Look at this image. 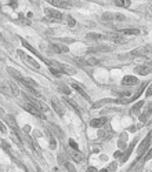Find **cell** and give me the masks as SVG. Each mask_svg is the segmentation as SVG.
Returning a JSON list of instances; mask_svg holds the SVG:
<instances>
[{"mask_svg":"<svg viewBox=\"0 0 152 172\" xmlns=\"http://www.w3.org/2000/svg\"><path fill=\"white\" fill-rule=\"evenodd\" d=\"M150 109H151V114H152V105L150 106Z\"/></svg>","mask_w":152,"mask_h":172,"instance_id":"44","label":"cell"},{"mask_svg":"<svg viewBox=\"0 0 152 172\" xmlns=\"http://www.w3.org/2000/svg\"><path fill=\"white\" fill-rule=\"evenodd\" d=\"M51 103H53V108H54V110L57 112V114L59 116V117H64V114H65L64 105H61V102H59L58 99H55V98H53V99H51Z\"/></svg>","mask_w":152,"mask_h":172,"instance_id":"7","label":"cell"},{"mask_svg":"<svg viewBox=\"0 0 152 172\" xmlns=\"http://www.w3.org/2000/svg\"><path fill=\"white\" fill-rule=\"evenodd\" d=\"M98 172H108V170L105 168V170H101V171H98Z\"/></svg>","mask_w":152,"mask_h":172,"instance_id":"43","label":"cell"},{"mask_svg":"<svg viewBox=\"0 0 152 172\" xmlns=\"http://www.w3.org/2000/svg\"><path fill=\"white\" fill-rule=\"evenodd\" d=\"M72 88H73V90H76V91H77V92H79V94H80V95H82L83 98H85V99H86V100H90V96H89V95H87V92H86V91H85V90H83V88H82V87H80V85H77V84H76V83H73V84H72Z\"/></svg>","mask_w":152,"mask_h":172,"instance_id":"18","label":"cell"},{"mask_svg":"<svg viewBox=\"0 0 152 172\" xmlns=\"http://www.w3.org/2000/svg\"><path fill=\"white\" fill-rule=\"evenodd\" d=\"M133 149H134V142H133V143L129 146V149L126 150V153H124V156H122V161H123V162L126 161L127 158H129V156H130V153H132V150H133Z\"/></svg>","mask_w":152,"mask_h":172,"instance_id":"27","label":"cell"},{"mask_svg":"<svg viewBox=\"0 0 152 172\" xmlns=\"http://www.w3.org/2000/svg\"><path fill=\"white\" fill-rule=\"evenodd\" d=\"M44 13H46V15L49 17V18H51V19H57V21L62 19V14L59 13V11L55 10V8H46Z\"/></svg>","mask_w":152,"mask_h":172,"instance_id":"9","label":"cell"},{"mask_svg":"<svg viewBox=\"0 0 152 172\" xmlns=\"http://www.w3.org/2000/svg\"><path fill=\"white\" fill-rule=\"evenodd\" d=\"M86 63H87V65H91V66H95V65H98V63H100V61H98L97 58L90 57V58H87V59H86Z\"/></svg>","mask_w":152,"mask_h":172,"instance_id":"28","label":"cell"},{"mask_svg":"<svg viewBox=\"0 0 152 172\" xmlns=\"http://www.w3.org/2000/svg\"><path fill=\"white\" fill-rule=\"evenodd\" d=\"M151 158H152V149L147 153V156H145V158H144V160H145V161H148V160H151Z\"/></svg>","mask_w":152,"mask_h":172,"instance_id":"39","label":"cell"},{"mask_svg":"<svg viewBox=\"0 0 152 172\" xmlns=\"http://www.w3.org/2000/svg\"><path fill=\"white\" fill-rule=\"evenodd\" d=\"M86 39H87V40L97 41V40H104V39H105V36H104V35H100V33H89L87 36H86Z\"/></svg>","mask_w":152,"mask_h":172,"instance_id":"21","label":"cell"},{"mask_svg":"<svg viewBox=\"0 0 152 172\" xmlns=\"http://www.w3.org/2000/svg\"><path fill=\"white\" fill-rule=\"evenodd\" d=\"M58 90L61 91L62 94H71V90L67 87V85H62V84H59V87H58Z\"/></svg>","mask_w":152,"mask_h":172,"instance_id":"32","label":"cell"},{"mask_svg":"<svg viewBox=\"0 0 152 172\" xmlns=\"http://www.w3.org/2000/svg\"><path fill=\"white\" fill-rule=\"evenodd\" d=\"M21 108H24L26 112H29L31 114L36 116V117H39V118H46V116H43V113H41L39 109L35 108L32 103H29L28 100H26V102H22V103H21Z\"/></svg>","mask_w":152,"mask_h":172,"instance_id":"2","label":"cell"},{"mask_svg":"<svg viewBox=\"0 0 152 172\" xmlns=\"http://www.w3.org/2000/svg\"><path fill=\"white\" fill-rule=\"evenodd\" d=\"M145 87H147V83H144V84H142L141 87H140V90L137 91L136 94H134V96H133V98H130V99H127V100H126V103H127V102H133L134 99H137V98H138V96H140V95H141V94H142V91L145 90Z\"/></svg>","mask_w":152,"mask_h":172,"instance_id":"23","label":"cell"},{"mask_svg":"<svg viewBox=\"0 0 152 172\" xmlns=\"http://www.w3.org/2000/svg\"><path fill=\"white\" fill-rule=\"evenodd\" d=\"M115 4L119 6V7H129L132 4V2L130 0H123V2L122 0H115Z\"/></svg>","mask_w":152,"mask_h":172,"instance_id":"26","label":"cell"},{"mask_svg":"<svg viewBox=\"0 0 152 172\" xmlns=\"http://www.w3.org/2000/svg\"><path fill=\"white\" fill-rule=\"evenodd\" d=\"M17 4H18L17 2H11V3H10V6H11L13 8H15V7H17Z\"/></svg>","mask_w":152,"mask_h":172,"instance_id":"40","label":"cell"},{"mask_svg":"<svg viewBox=\"0 0 152 172\" xmlns=\"http://www.w3.org/2000/svg\"><path fill=\"white\" fill-rule=\"evenodd\" d=\"M68 143H69V146H71V149H73V150H79V146H77V143L73 139H69L68 141Z\"/></svg>","mask_w":152,"mask_h":172,"instance_id":"33","label":"cell"},{"mask_svg":"<svg viewBox=\"0 0 152 172\" xmlns=\"http://www.w3.org/2000/svg\"><path fill=\"white\" fill-rule=\"evenodd\" d=\"M102 19L104 21H112V19H115V14H112V13H105L102 15Z\"/></svg>","mask_w":152,"mask_h":172,"instance_id":"30","label":"cell"},{"mask_svg":"<svg viewBox=\"0 0 152 172\" xmlns=\"http://www.w3.org/2000/svg\"><path fill=\"white\" fill-rule=\"evenodd\" d=\"M109 40H112L114 43H123V39L120 36H116V35H109Z\"/></svg>","mask_w":152,"mask_h":172,"instance_id":"29","label":"cell"},{"mask_svg":"<svg viewBox=\"0 0 152 172\" xmlns=\"http://www.w3.org/2000/svg\"><path fill=\"white\" fill-rule=\"evenodd\" d=\"M21 83H22L25 87H28V90L29 91H36V88L39 87V84L35 80H32V79H29V77H24L22 80H21Z\"/></svg>","mask_w":152,"mask_h":172,"instance_id":"8","label":"cell"},{"mask_svg":"<svg viewBox=\"0 0 152 172\" xmlns=\"http://www.w3.org/2000/svg\"><path fill=\"white\" fill-rule=\"evenodd\" d=\"M151 11H152V6H151Z\"/></svg>","mask_w":152,"mask_h":172,"instance_id":"45","label":"cell"},{"mask_svg":"<svg viewBox=\"0 0 152 172\" xmlns=\"http://www.w3.org/2000/svg\"><path fill=\"white\" fill-rule=\"evenodd\" d=\"M49 3L51 6H55V7H59V8H69V7H72V3H71V2H64V0H49Z\"/></svg>","mask_w":152,"mask_h":172,"instance_id":"11","label":"cell"},{"mask_svg":"<svg viewBox=\"0 0 152 172\" xmlns=\"http://www.w3.org/2000/svg\"><path fill=\"white\" fill-rule=\"evenodd\" d=\"M120 152H115V154H114V157H115V158H118V157H120Z\"/></svg>","mask_w":152,"mask_h":172,"instance_id":"42","label":"cell"},{"mask_svg":"<svg viewBox=\"0 0 152 172\" xmlns=\"http://www.w3.org/2000/svg\"><path fill=\"white\" fill-rule=\"evenodd\" d=\"M0 92H2L4 96H7V98H10L11 95H13V94H11L10 87H8L6 83H2V81H0Z\"/></svg>","mask_w":152,"mask_h":172,"instance_id":"16","label":"cell"},{"mask_svg":"<svg viewBox=\"0 0 152 172\" xmlns=\"http://www.w3.org/2000/svg\"><path fill=\"white\" fill-rule=\"evenodd\" d=\"M68 154H69V157L73 160V161L76 162H83L85 161V154L80 153L79 150H73V149H68Z\"/></svg>","mask_w":152,"mask_h":172,"instance_id":"5","label":"cell"},{"mask_svg":"<svg viewBox=\"0 0 152 172\" xmlns=\"http://www.w3.org/2000/svg\"><path fill=\"white\" fill-rule=\"evenodd\" d=\"M18 55H20V57L22 58V59H25V62H26V63H28V65H31L32 68H35V69H39V68H40V65H39L36 61H33V59H32L31 57H28V55H26L25 52H22L21 50H18Z\"/></svg>","mask_w":152,"mask_h":172,"instance_id":"10","label":"cell"},{"mask_svg":"<svg viewBox=\"0 0 152 172\" xmlns=\"http://www.w3.org/2000/svg\"><path fill=\"white\" fill-rule=\"evenodd\" d=\"M0 132H3V134H6V132H7V128H6V125L2 123V121H0Z\"/></svg>","mask_w":152,"mask_h":172,"instance_id":"38","label":"cell"},{"mask_svg":"<svg viewBox=\"0 0 152 172\" xmlns=\"http://www.w3.org/2000/svg\"><path fill=\"white\" fill-rule=\"evenodd\" d=\"M49 48H50V51L55 52V54H64V52L68 51L67 46H62V44H58V43H50Z\"/></svg>","mask_w":152,"mask_h":172,"instance_id":"6","label":"cell"},{"mask_svg":"<svg viewBox=\"0 0 152 172\" xmlns=\"http://www.w3.org/2000/svg\"><path fill=\"white\" fill-rule=\"evenodd\" d=\"M59 161L64 164V167L68 170V172H76V170H75V167H73L72 164H71L69 161H68L67 158H64V156H59Z\"/></svg>","mask_w":152,"mask_h":172,"instance_id":"17","label":"cell"},{"mask_svg":"<svg viewBox=\"0 0 152 172\" xmlns=\"http://www.w3.org/2000/svg\"><path fill=\"white\" fill-rule=\"evenodd\" d=\"M138 83V79L136 76H124L122 79V84L123 85H136Z\"/></svg>","mask_w":152,"mask_h":172,"instance_id":"12","label":"cell"},{"mask_svg":"<svg viewBox=\"0 0 152 172\" xmlns=\"http://www.w3.org/2000/svg\"><path fill=\"white\" fill-rule=\"evenodd\" d=\"M18 23H22V25H31V21L28 19H24V15H20V19L17 21Z\"/></svg>","mask_w":152,"mask_h":172,"instance_id":"34","label":"cell"},{"mask_svg":"<svg viewBox=\"0 0 152 172\" xmlns=\"http://www.w3.org/2000/svg\"><path fill=\"white\" fill-rule=\"evenodd\" d=\"M120 32V35H126V36H132V35H138L140 33V31L138 29H122V31H119Z\"/></svg>","mask_w":152,"mask_h":172,"instance_id":"22","label":"cell"},{"mask_svg":"<svg viewBox=\"0 0 152 172\" xmlns=\"http://www.w3.org/2000/svg\"><path fill=\"white\" fill-rule=\"evenodd\" d=\"M111 47L108 46H95V47H89V52H105L109 51Z\"/></svg>","mask_w":152,"mask_h":172,"instance_id":"15","label":"cell"},{"mask_svg":"<svg viewBox=\"0 0 152 172\" xmlns=\"http://www.w3.org/2000/svg\"><path fill=\"white\" fill-rule=\"evenodd\" d=\"M64 100H65V103H68V105H69L71 108H72L73 110L76 112L77 114H80V113H82V110H80V109H79V106H77V105H76L75 102H73L72 99H69V98H64Z\"/></svg>","mask_w":152,"mask_h":172,"instance_id":"20","label":"cell"},{"mask_svg":"<svg viewBox=\"0 0 152 172\" xmlns=\"http://www.w3.org/2000/svg\"><path fill=\"white\" fill-rule=\"evenodd\" d=\"M145 95H147V96H152V83L150 84V87L147 88V91H145Z\"/></svg>","mask_w":152,"mask_h":172,"instance_id":"37","label":"cell"},{"mask_svg":"<svg viewBox=\"0 0 152 172\" xmlns=\"http://www.w3.org/2000/svg\"><path fill=\"white\" fill-rule=\"evenodd\" d=\"M7 72H8V75H10V76H13L14 79H15L17 81H20V83H21V80L24 79V76L21 75V73L18 72V70H17V69H13L11 66H8V68H7Z\"/></svg>","mask_w":152,"mask_h":172,"instance_id":"14","label":"cell"},{"mask_svg":"<svg viewBox=\"0 0 152 172\" xmlns=\"http://www.w3.org/2000/svg\"><path fill=\"white\" fill-rule=\"evenodd\" d=\"M25 98H26V100H28L29 103H32V105H33L36 109H39V110H40L41 113H44V112H47V110H49V108H47V106L44 105L43 102H40L39 99H36V98H33L32 95H29V94H26Z\"/></svg>","mask_w":152,"mask_h":172,"instance_id":"3","label":"cell"},{"mask_svg":"<svg viewBox=\"0 0 152 172\" xmlns=\"http://www.w3.org/2000/svg\"><path fill=\"white\" fill-rule=\"evenodd\" d=\"M50 129H53V131H54L55 134H58L59 136H61V138H62V136H64V134H62V131L58 128L57 125H53V124H50Z\"/></svg>","mask_w":152,"mask_h":172,"instance_id":"31","label":"cell"},{"mask_svg":"<svg viewBox=\"0 0 152 172\" xmlns=\"http://www.w3.org/2000/svg\"><path fill=\"white\" fill-rule=\"evenodd\" d=\"M67 22H68V25H69L71 28H73V26L76 25V21L73 19L72 17H68V18H67Z\"/></svg>","mask_w":152,"mask_h":172,"instance_id":"35","label":"cell"},{"mask_svg":"<svg viewBox=\"0 0 152 172\" xmlns=\"http://www.w3.org/2000/svg\"><path fill=\"white\" fill-rule=\"evenodd\" d=\"M105 123H106V118H105V117L93 118V120L90 121V125H91V127H94V128H100V127H102Z\"/></svg>","mask_w":152,"mask_h":172,"instance_id":"13","label":"cell"},{"mask_svg":"<svg viewBox=\"0 0 152 172\" xmlns=\"http://www.w3.org/2000/svg\"><path fill=\"white\" fill-rule=\"evenodd\" d=\"M47 65H49V68H54V69H57V72L59 75H69V76H73L76 73V70L73 69L72 66H68V65H64V63H59L57 61H50V59H46Z\"/></svg>","mask_w":152,"mask_h":172,"instance_id":"1","label":"cell"},{"mask_svg":"<svg viewBox=\"0 0 152 172\" xmlns=\"http://www.w3.org/2000/svg\"><path fill=\"white\" fill-rule=\"evenodd\" d=\"M104 103H120V100L119 99H102V100L95 102L93 105V108H100V106H102Z\"/></svg>","mask_w":152,"mask_h":172,"instance_id":"19","label":"cell"},{"mask_svg":"<svg viewBox=\"0 0 152 172\" xmlns=\"http://www.w3.org/2000/svg\"><path fill=\"white\" fill-rule=\"evenodd\" d=\"M39 172H43V171H39Z\"/></svg>","mask_w":152,"mask_h":172,"instance_id":"46","label":"cell"},{"mask_svg":"<svg viewBox=\"0 0 152 172\" xmlns=\"http://www.w3.org/2000/svg\"><path fill=\"white\" fill-rule=\"evenodd\" d=\"M151 142H152V132L147 136V138L144 139V141L141 142V143L138 145V147H137V154H138V156H141V154L144 153V152H147L148 147H150V143H151Z\"/></svg>","mask_w":152,"mask_h":172,"instance_id":"4","label":"cell"},{"mask_svg":"<svg viewBox=\"0 0 152 172\" xmlns=\"http://www.w3.org/2000/svg\"><path fill=\"white\" fill-rule=\"evenodd\" d=\"M46 134L49 135V139H50V149H53V150H54L55 147H57V142H55L54 135H53V134H50V131H49V129L46 131Z\"/></svg>","mask_w":152,"mask_h":172,"instance_id":"24","label":"cell"},{"mask_svg":"<svg viewBox=\"0 0 152 172\" xmlns=\"http://www.w3.org/2000/svg\"><path fill=\"white\" fill-rule=\"evenodd\" d=\"M142 105H144V102L136 103V105L133 106V109H132V113L136 114V116H138V114H140V110H141V108H142Z\"/></svg>","mask_w":152,"mask_h":172,"instance_id":"25","label":"cell"},{"mask_svg":"<svg viewBox=\"0 0 152 172\" xmlns=\"http://www.w3.org/2000/svg\"><path fill=\"white\" fill-rule=\"evenodd\" d=\"M87 172H97V170H95L94 167H90V168L87 170Z\"/></svg>","mask_w":152,"mask_h":172,"instance_id":"41","label":"cell"},{"mask_svg":"<svg viewBox=\"0 0 152 172\" xmlns=\"http://www.w3.org/2000/svg\"><path fill=\"white\" fill-rule=\"evenodd\" d=\"M116 168H118V164H116V162H112V164H109V167L106 168V170H108V172H115Z\"/></svg>","mask_w":152,"mask_h":172,"instance_id":"36","label":"cell"}]
</instances>
